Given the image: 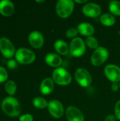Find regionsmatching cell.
Listing matches in <instances>:
<instances>
[{
    "label": "cell",
    "instance_id": "cell-1",
    "mask_svg": "<svg viewBox=\"0 0 120 121\" xmlns=\"http://www.w3.org/2000/svg\"><path fill=\"white\" fill-rule=\"evenodd\" d=\"M1 107L3 112L10 117H17L21 111L20 103L13 96L5 98L1 102Z\"/></svg>",
    "mask_w": 120,
    "mask_h": 121
},
{
    "label": "cell",
    "instance_id": "cell-2",
    "mask_svg": "<svg viewBox=\"0 0 120 121\" xmlns=\"http://www.w3.org/2000/svg\"><path fill=\"white\" fill-rule=\"evenodd\" d=\"M56 13L62 18L71 16L74 9V1L72 0H59L56 4Z\"/></svg>",
    "mask_w": 120,
    "mask_h": 121
},
{
    "label": "cell",
    "instance_id": "cell-3",
    "mask_svg": "<svg viewBox=\"0 0 120 121\" xmlns=\"http://www.w3.org/2000/svg\"><path fill=\"white\" fill-rule=\"evenodd\" d=\"M52 79L59 86H67L71 84L72 77L71 74L63 67L56 68L52 73Z\"/></svg>",
    "mask_w": 120,
    "mask_h": 121
},
{
    "label": "cell",
    "instance_id": "cell-4",
    "mask_svg": "<svg viewBox=\"0 0 120 121\" xmlns=\"http://www.w3.org/2000/svg\"><path fill=\"white\" fill-rule=\"evenodd\" d=\"M15 58L17 62L22 65H30L35 60V54L28 48H21L18 49L15 54Z\"/></svg>",
    "mask_w": 120,
    "mask_h": 121
},
{
    "label": "cell",
    "instance_id": "cell-5",
    "mask_svg": "<svg viewBox=\"0 0 120 121\" xmlns=\"http://www.w3.org/2000/svg\"><path fill=\"white\" fill-rule=\"evenodd\" d=\"M86 50L85 41L79 38L76 37L74 38L69 45V51L72 56L75 57H79L83 56Z\"/></svg>",
    "mask_w": 120,
    "mask_h": 121
},
{
    "label": "cell",
    "instance_id": "cell-6",
    "mask_svg": "<svg viewBox=\"0 0 120 121\" xmlns=\"http://www.w3.org/2000/svg\"><path fill=\"white\" fill-rule=\"evenodd\" d=\"M109 57V52L104 47H98L91 57V62L94 66H100L104 64Z\"/></svg>",
    "mask_w": 120,
    "mask_h": 121
},
{
    "label": "cell",
    "instance_id": "cell-7",
    "mask_svg": "<svg viewBox=\"0 0 120 121\" xmlns=\"http://www.w3.org/2000/svg\"><path fill=\"white\" fill-rule=\"evenodd\" d=\"M74 76L77 83L83 88L89 87L92 84V77L90 72L85 68L81 67L77 69Z\"/></svg>",
    "mask_w": 120,
    "mask_h": 121
},
{
    "label": "cell",
    "instance_id": "cell-8",
    "mask_svg": "<svg viewBox=\"0 0 120 121\" xmlns=\"http://www.w3.org/2000/svg\"><path fill=\"white\" fill-rule=\"evenodd\" d=\"M0 52L6 58L11 59L16 54L15 46L12 42L6 37L0 38Z\"/></svg>",
    "mask_w": 120,
    "mask_h": 121
},
{
    "label": "cell",
    "instance_id": "cell-9",
    "mask_svg": "<svg viewBox=\"0 0 120 121\" xmlns=\"http://www.w3.org/2000/svg\"><path fill=\"white\" fill-rule=\"evenodd\" d=\"M47 108L50 114L54 118H60L64 115V106L58 100L50 101L48 104Z\"/></svg>",
    "mask_w": 120,
    "mask_h": 121
},
{
    "label": "cell",
    "instance_id": "cell-10",
    "mask_svg": "<svg viewBox=\"0 0 120 121\" xmlns=\"http://www.w3.org/2000/svg\"><path fill=\"white\" fill-rule=\"evenodd\" d=\"M106 77L112 83L120 82V67L115 65H108L104 69Z\"/></svg>",
    "mask_w": 120,
    "mask_h": 121
},
{
    "label": "cell",
    "instance_id": "cell-11",
    "mask_svg": "<svg viewBox=\"0 0 120 121\" xmlns=\"http://www.w3.org/2000/svg\"><path fill=\"white\" fill-rule=\"evenodd\" d=\"M82 12L89 18H97L101 14V7L95 3H88L83 6Z\"/></svg>",
    "mask_w": 120,
    "mask_h": 121
},
{
    "label": "cell",
    "instance_id": "cell-12",
    "mask_svg": "<svg viewBox=\"0 0 120 121\" xmlns=\"http://www.w3.org/2000/svg\"><path fill=\"white\" fill-rule=\"evenodd\" d=\"M66 116L68 121H84L83 113L76 107L71 106L66 110Z\"/></svg>",
    "mask_w": 120,
    "mask_h": 121
},
{
    "label": "cell",
    "instance_id": "cell-13",
    "mask_svg": "<svg viewBox=\"0 0 120 121\" xmlns=\"http://www.w3.org/2000/svg\"><path fill=\"white\" fill-rule=\"evenodd\" d=\"M28 41L33 48L38 49L42 48L44 44V37L40 32L35 30L29 34Z\"/></svg>",
    "mask_w": 120,
    "mask_h": 121
},
{
    "label": "cell",
    "instance_id": "cell-14",
    "mask_svg": "<svg viewBox=\"0 0 120 121\" xmlns=\"http://www.w3.org/2000/svg\"><path fill=\"white\" fill-rule=\"evenodd\" d=\"M54 87V82L52 78L47 77L42 81L40 85V91L43 95H49L53 91Z\"/></svg>",
    "mask_w": 120,
    "mask_h": 121
},
{
    "label": "cell",
    "instance_id": "cell-15",
    "mask_svg": "<svg viewBox=\"0 0 120 121\" xmlns=\"http://www.w3.org/2000/svg\"><path fill=\"white\" fill-rule=\"evenodd\" d=\"M14 12V5L9 0L0 1V13L6 17L11 16Z\"/></svg>",
    "mask_w": 120,
    "mask_h": 121
},
{
    "label": "cell",
    "instance_id": "cell-16",
    "mask_svg": "<svg viewBox=\"0 0 120 121\" xmlns=\"http://www.w3.org/2000/svg\"><path fill=\"white\" fill-rule=\"evenodd\" d=\"M45 62L46 64L52 67H60L62 64V57L55 53H48L45 57Z\"/></svg>",
    "mask_w": 120,
    "mask_h": 121
},
{
    "label": "cell",
    "instance_id": "cell-17",
    "mask_svg": "<svg viewBox=\"0 0 120 121\" xmlns=\"http://www.w3.org/2000/svg\"><path fill=\"white\" fill-rule=\"evenodd\" d=\"M77 29L79 33L86 37L93 36V34H94L95 33L94 27L89 23H86V22L81 23L80 24L78 25Z\"/></svg>",
    "mask_w": 120,
    "mask_h": 121
},
{
    "label": "cell",
    "instance_id": "cell-18",
    "mask_svg": "<svg viewBox=\"0 0 120 121\" xmlns=\"http://www.w3.org/2000/svg\"><path fill=\"white\" fill-rule=\"evenodd\" d=\"M55 50L62 55H67L69 51V46L63 40H57L55 41L54 45Z\"/></svg>",
    "mask_w": 120,
    "mask_h": 121
},
{
    "label": "cell",
    "instance_id": "cell-19",
    "mask_svg": "<svg viewBox=\"0 0 120 121\" xmlns=\"http://www.w3.org/2000/svg\"><path fill=\"white\" fill-rule=\"evenodd\" d=\"M100 23L105 26H112L115 23V18L112 13H104L100 17Z\"/></svg>",
    "mask_w": 120,
    "mask_h": 121
},
{
    "label": "cell",
    "instance_id": "cell-20",
    "mask_svg": "<svg viewBox=\"0 0 120 121\" xmlns=\"http://www.w3.org/2000/svg\"><path fill=\"white\" fill-rule=\"evenodd\" d=\"M48 104L49 102H47V100L42 97H36L33 101V104L34 107L37 109H44L48 107Z\"/></svg>",
    "mask_w": 120,
    "mask_h": 121
},
{
    "label": "cell",
    "instance_id": "cell-21",
    "mask_svg": "<svg viewBox=\"0 0 120 121\" xmlns=\"http://www.w3.org/2000/svg\"><path fill=\"white\" fill-rule=\"evenodd\" d=\"M17 89V85L16 82L13 80H8L5 84V90L6 93L10 96H13Z\"/></svg>",
    "mask_w": 120,
    "mask_h": 121
},
{
    "label": "cell",
    "instance_id": "cell-22",
    "mask_svg": "<svg viewBox=\"0 0 120 121\" xmlns=\"http://www.w3.org/2000/svg\"><path fill=\"white\" fill-rule=\"evenodd\" d=\"M109 9L113 16H120V1H112L109 4Z\"/></svg>",
    "mask_w": 120,
    "mask_h": 121
},
{
    "label": "cell",
    "instance_id": "cell-23",
    "mask_svg": "<svg viewBox=\"0 0 120 121\" xmlns=\"http://www.w3.org/2000/svg\"><path fill=\"white\" fill-rule=\"evenodd\" d=\"M86 45L89 48H91V49H97L99 46H98V40L93 37V36H89V37H87L86 39Z\"/></svg>",
    "mask_w": 120,
    "mask_h": 121
},
{
    "label": "cell",
    "instance_id": "cell-24",
    "mask_svg": "<svg viewBox=\"0 0 120 121\" xmlns=\"http://www.w3.org/2000/svg\"><path fill=\"white\" fill-rule=\"evenodd\" d=\"M8 79V72L6 69L0 66V83H3Z\"/></svg>",
    "mask_w": 120,
    "mask_h": 121
},
{
    "label": "cell",
    "instance_id": "cell-25",
    "mask_svg": "<svg viewBox=\"0 0 120 121\" xmlns=\"http://www.w3.org/2000/svg\"><path fill=\"white\" fill-rule=\"evenodd\" d=\"M78 33H79V31H78L77 28H71L69 30H67V31L66 33V35L69 38H75L76 36L78 35Z\"/></svg>",
    "mask_w": 120,
    "mask_h": 121
},
{
    "label": "cell",
    "instance_id": "cell-26",
    "mask_svg": "<svg viewBox=\"0 0 120 121\" xmlns=\"http://www.w3.org/2000/svg\"><path fill=\"white\" fill-rule=\"evenodd\" d=\"M19 121H33V116L31 114L27 113L19 117Z\"/></svg>",
    "mask_w": 120,
    "mask_h": 121
},
{
    "label": "cell",
    "instance_id": "cell-27",
    "mask_svg": "<svg viewBox=\"0 0 120 121\" xmlns=\"http://www.w3.org/2000/svg\"><path fill=\"white\" fill-rule=\"evenodd\" d=\"M7 67L11 69H16L17 67V61L13 59H9L7 61Z\"/></svg>",
    "mask_w": 120,
    "mask_h": 121
},
{
    "label": "cell",
    "instance_id": "cell-28",
    "mask_svg": "<svg viewBox=\"0 0 120 121\" xmlns=\"http://www.w3.org/2000/svg\"><path fill=\"white\" fill-rule=\"evenodd\" d=\"M115 116L117 118V119H118L120 121V100H119L116 104H115Z\"/></svg>",
    "mask_w": 120,
    "mask_h": 121
},
{
    "label": "cell",
    "instance_id": "cell-29",
    "mask_svg": "<svg viewBox=\"0 0 120 121\" xmlns=\"http://www.w3.org/2000/svg\"><path fill=\"white\" fill-rule=\"evenodd\" d=\"M117 121V118L115 117V116L114 115H108L106 116V118H105V121Z\"/></svg>",
    "mask_w": 120,
    "mask_h": 121
},
{
    "label": "cell",
    "instance_id": "cell-30",
    "mask_svg": "<svg viewBox=\"0 0 120 121\" xmlns=\"http://www.w3.org/2000/svg\"><path fill=\"white\" fill-rule=\"evenodd\" d=\"M111 88H112V90L113 91H115V92L119 90V89H120V84L118 83H112Z\"/></svg>",
    "mask_w": 120,
    "mask_h": 121
},
{
    "label": "cell",
    "instance_id": "cell-31",
    "mask_svg": "<svg viewBox=\"0 0 120 121\" xmlns=\"http://www.w3.org/2000/svg\"><path fill=\"white\" fill-rule=\"evenodd\" d=\"M74 2H76V3H78V4H84V3H86L87 2V0H75L74 1Z\"/></svg>",
    "mask_w": 120,
    "mask_h": 121
},
{
    "label": "cell",
    "instance_id": "cell-32",
    "mask_svg": "<svg viewBox=\"0 0 120 121\" xmlns=\"http://www.w3.org/2000/svg\"><path fill=\"white\" fill-rule=\"evenodd\" d=\"M44 1H45L44 0H42V1H37H37H36V2H40V3H41V2H44Z\"/></svg>",
    "mask_w": 120,
    "mask_h": 121
},
{
    "label": "cell",
    "instance_id": "cell-33",
    "mask_svg": "<svg viewBox=\"0 0 120 121\" xmlns=\"http://www.w3.org/2000/svg\"></svg>",
    "mask_w": 120,
    "mask_h": 121
}]
</instances>
